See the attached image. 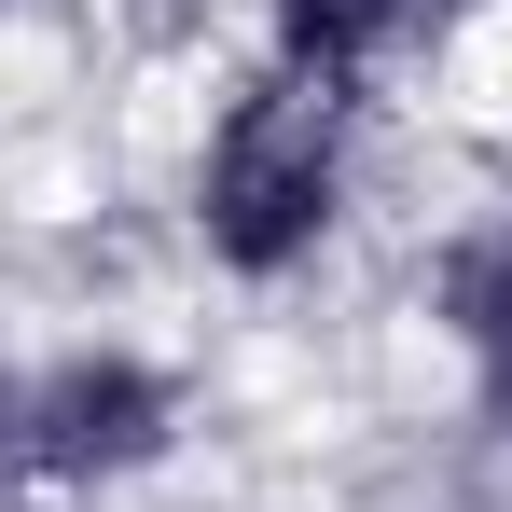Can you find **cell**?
I'll use <instances>...</instances> for the list:
<instances>
[{"mask_svg": "<svg viewBox=\"0 0 512 512\" xmlns=\"http://www.w3.org/2000/svg\"><path fill=\"white\" fill-rule=\"evenodd\" d=\"M388 139L402 111L333 84H291L263 56H222L180 97L167 153H153V208H167V263L222 305H305L388 222Z\"/></svg>", "mask_w": 512, "mask_h": 512, "instance_id": "cell-1", "label": "cell"}, {"mask_svg": "<svg viewBox=\"0 0 512 512\" xmlns=\"http://www.w3.org/2000/svg\"><path fill=\"white\" fill-rule=\"evenodd\" d=\"M208 443V374L139 319H56L0 346V485L14 499H84L139 512L153 485L194 471Z\"/></svg>", "mask_w": 512, "mask_h": 512, "instance_id": "cell-2", "label": "cell"}, {"mask_svg": "<svg viewBox=\"0 0 512 512\" xmlns=\"http://www.w3.org/2000/svg\"><path fill=\"white\" fill-rule=\"evenodd\" d=\"M0 512H84V499H14V485H0Z\"/></svg>", "mask_w": 512, "mask_h": 512, "instance_id": "cell-3", "label": "cell"}]
</instances>
